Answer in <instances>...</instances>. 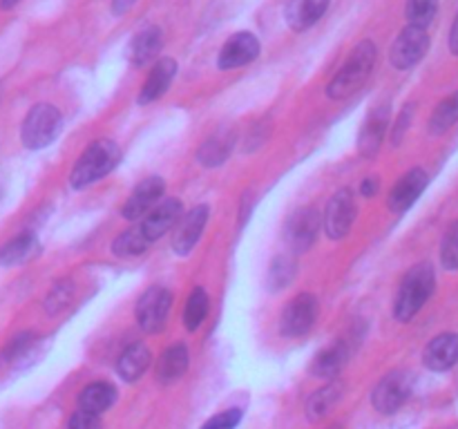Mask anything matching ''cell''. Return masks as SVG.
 <instances>
[{"label":"cell","mask_w":458,"mask_h":429,"mask_svg":"<svg viewBox=\"0 0 458 429\" xmlns=\"http://www.w3.org/2000/svg\"><path fill=\"white\" fill-rule=\"evenodd\" d=\"M121 161V150L114 141L110 139H98V141L89 143L81 156L76 159L74 168L70 172V183L76 190L92 186V183L101 181L103 177L116 168Z\"/></svg>","instance_id":"cell-1"},{"label":"cell","mask_w":458,"mask_h":429,"mask_svg":"<svg viewBox=\"0 0 458 429\" xmlns=\"http://www.w3.org/2000/svg\"><path fill=\"white\" fill-rule=\"evenodd\" d=\"M376 56H378V49H376V45L371 40L358 43L353 47V52L349 54L347 63L340 67L338 74L327 85V97L335 98V101H343V98L358 92L367 83V79H369L371 70L376 65Z\"/></svg>","instance_id":"cell-2"},{"label":"cell","mask_w":458,"mask_h":429,"mask_svg":"<svg viewBox=\"0 0 458 429\" xmlns=\"http://www.w3.org/2000/svg\"><path fill=\"white\" fill-rule=\"evenodd\" d=\"M434 286H437V273L434 266L428 262H420L407 271L403 277L401 289L396 293V302H394V315L398 322H410L420 308L428 304L432 298Z\"/></svg>","instance_id":"cell-3"},{"label":"cell","mask_w":458,"mask_h":429,"mask_svg":"<svg viewBox=\"0 0 458 429\" xmlns=\"http://www.w3.org/2000/svg\"><path fill=\"white\" fill-rule=\"evenodd\" d=\"M61 132V112L49 103H38L27 112L21 128V139L30 150L49 146Z\"/></svg>","instance_id":"cell-4"},{"label":"cell","mask_w":458,"mask_h":429,"mask_svg":"<svg viewBox=\"0 0 458 429\" xmlns=\"http://www.w3.org/2000/svg\"><path fill=\"white\" fill-rule=\"evenodd\" d=\"M411 389H414V380L407 371H392L376 384L371 402H374L376 411H380L383 416H392L410 400Z\"/></svg>","instance_id":"cell-5"},{"label":"cell","mask_w":458,"mask_h":429,"mask_svg":"<svg viewBox=\"0 0 458 429\" xmlns=\"http://www.w3.org/2000/svg\"><path fill=\"white\" fill-rule=\"evenodd\" d=\"M170 307H173V293L164 286H150L146 293L139 298L137 302V315L139 326H141L146 333H157V331L164 329L165 320H168Z\"/></svg>","instance_id":"cell-6"},{"label":"cell","mask_w":458,"mask_h":429,"mask_svg":"<svg viewBox=\"0 0 458 429\" xmlns=\"http://www.w3.org/2000/svg\"><path fill=\"white\" fill-rule=\"evenodd\" d=\"M429 49V36L428 29H420V27L407 25L405 29L398 34V38L394 40L392 49H389V61L396 70H410V67L419 65L425 58Z\"/></svg>","instance_id":"cell-7"},{"label":"cell","mask_w":458,"mask_h":429,"mask_svg":"<svg viewBox=\"0 0 458 429\" xmlns=\"http://www.w3.org/2000/svg\"><path fill=\"white\" fill-rule=\"evenodd\" d=\"M318 299L311 293H300L284 307L280 317V331L286 338H300L316 324Z\"/></svg>","instance_id":"cell-8"},{"label":"cell","mask_w":458,"mask_h":429,"mask_svg":"<svg viewBox=\"0 0 458 429\" xmlns=\"http://www.w3.org/2000/svg\"><path fill=\"white\" fill-rule=\"evenodd\" d=\"M356 219V197L352 188H340L325 210V231L331 240H343Z\"/></svg>","instance_id":"cell-9"},{"label":"cell","mask_w":458,"mask_h":429,"mask_svg":"<svg viewBox=\"0 0 458 429\" xmlns=\"http://www.w3.org/2000/svg\"><path fill=\"white\" fill-rule=\"evenodd\" d=\"M320 232V213L313 206L295 210L286 223V241L295 253H307L318 240Z\"/></svg>","instance_id":"cell-10"},{"label":"cell","mask_w":458,"mask_h":429,"mask_svg":"<svg viewBox=\"0 0 458 429\" xmlns=\"http://www.w3.org/2000/svg\"><path fill=\"white\" fill-rule=\"evenodd\" d=\"M165 190V183L161 177H148L130 192L128 201L121 208V214H123L128 222H137V219H143L157 204L161 201Z\"/></svg>","instance_id":"cell-11"},{"label":"cell","mask_w":458,"mask_h":429,"mask_svg":"<svg viewBox=\"0 0 458 429\" xmlns=\"http://www.w3.org/2000/svg\"><path fill=\"white\" fill-rule=\"evenodd\" d=\"M428 181L429 177L423 168H411L410 172L403 174L394 183L392 192H389V210H394V213H405V210H410L419 201V197L423 195V190L428 188Z\"/></svg>","instance_id":"cell-12"},{"label":"cell","mask_w":458,"mask_h":429,"mask_svg":"<svg viewBox=\"0 0 458 429\" xmlns=\"http://www.w3.org/2000/svg\"><path fill=\"white\" fill-rule=\"evenodd\" d=\"M210 208L206 204L195 206L191 213L183 214L179 219V226L174 228L173 237V250L177 255H188L197 246V241L201 240V232H204L206 223H208Z\"/></svg>","instance_id":"cell-13"},{"label":"cell","mask_w":458,"mask_h":429,"mask_svg":"<svg viewBox=\"0 0 458 429\" xmlns=\"http://www.w3.org/2000/svg\"><path fill=\"white\" fill-rule=\"evenodd\" d=\"M259 56V40L249 31H240L233 38L224 43L222 52H219L217 65L219 70H235V67H244L253 63Z\"/></svg>","instance_id":"cell-14"},{"label":"cell","mask_w":458,"mask_h":429,"mask_svg":"<svg viewBox=\"0 0 458 429\" xmlns=\"http://www.w3.org/2000/svg\"><path fill=\"white\" fill-rule=\"evenodd\" d=\"M389 130V107L380 105L367 116V121L362 123L360 134H358V152L367 159L378 155V150L383 147L385 137H387Z\"/></svg>","instance_id":"cell-15"},{"label":"cell","mask_w":458,"mask_h":429,"mask_svg":"<svg viewBox=\"0 0 458 429\" xmlns=\"http://www.w3.org/2000/svg\"><path fill=\"white\" fill-rule=\"evenodd\" d=\"M179 219H182V201L164 199L141 219L139 226H141L143 235H146L152 244V241H157L159 237H164L165 232L173 231L174 223H177Z\"/></svg>","instance_id":"cell-16"},{"label":"cell","mask_w":458,"mask_h":429,"mask_svg":"<svg viewBox=\"0 0 458 429\" xmlns=\"http://www.w3.org/2000/svg\"><path fill=\"white\" fill-rule=\"evenodd\" d=\"M174 76H177V61L174 58H159L148 74L141 92H139V103L148 105V103H155L157 98L164 97L173 85Z\"/></svg>","instance_id":"cell-17"},{"label":"cell","mask_w":458,"mask_h":429,"mask_svg":"<svg viewBox=\"0 0 458 429\" xmlns=\"http://www.w3.org/2000/svg\"><path fill=\"white\" fill-rule=\"evenodd\" d=\"M423 362L429 371H450L458 365V333H441L423 351Z\"/></svg>","instance_id":"cell-18"},{"label":"cell","mask_w":458,"mask_h":429,"mask_svg":"<svg viewBox=\"0 0 458 429\" xmlns=\"http://www.w3.org/2000/svg\"><path fill=\"white\" fill-rule=\"evenodd\" d=\"M331 0H289L284 18L293 31H304L316 25L329 9Z\"/></svg>","instance_id":"cell-19"},{"label":"cell","mask_w":458,"mask_h":429,"mask_svg":"<svg viewBox=\"0 0 458 429\" xmlns=\"http://www.w3.org/2000/svg\"><path fill=\"white\" fill-rule=\"evenodd\" d=\"M164 49V34L159 27H148V29L139 31L130 43V63L134 67H143L148 63L157 61L159 52Z\"/></svg>","instance_id":"cell-20"},{"label":"cell","mask_w":458,"mask_h":429,"mask_svg":"<svg viewBox=\"0 0 458 429\" xmlns=\"http://www.w3.org/2000/svg\"><path fill=\"white\" fill-rule=\"evenodd\" d=\"M152 353L146 344L134 342L125 349L119 356V362H116V374L125 380V383H137L146 369L150 366Z\"/></svg>","instance_id":"cell-21"},{"label":"cell","mask_w":458,"mask_h":429,"mask_svg":"<svg viewBox=\"0 0 458 429\" xmlns=\"http://www.w3.org/2000/svg\"><path fill=\"white\" fill-rule=\"evenodd\" d=\"M188 362H191L188 349L183 344H173L161 353L159 362H157V380L161 384L177 383L188 371Z\"/></svg>","instance_id":"cell-22"},{"label":"cell","mask_w":458,"mask_h":429,"mask_svg":"<svg viewBox=\"0 0 458 429\" xmlns=\"http://www.w3.org/2000/svg\"><path fill=\"white\" fill-rule=\"evenodd\" d=\"M347 358H349V344L335 342L313 358L309 371H311V375H316V378H325V380L335 378V375L340 374V369L344 366V362H347Z\"/></svg>","instance_id":"cell-23"},{"label":"cell","mask_w":458,"mask_h":429,"mask_svg":"<svg viewBox=\"0 0 458 429\" xmlns=\"http://www.w3.org/2000/svg\"><path fill=\"white\" fill-rule=\"evenodd\" d=\"M114 400H116V389L112 387L110 383L98 380V383L88 384V387L79 393V409L101 416L103 411H107L112 405H114Z\"/></svg>","instance_id":"cell-24"},{"label":"cell","mask_w":458,"mask_h":429,"mask_svg":"<svg viewBox=\"0 0 458 429\" xmlns=\"http://www.w3.org/2000/svg\"><path fill=\"white\" fill-rule=\"evenodd\" d=\"M38 253V240L34 232H21L12 237L7 244L0 246V264L3 266H16V264L27 262Z\"/></svg>","instance_id":"cell-25"},{"label":"cell","mask_w":458,"mask_h":429,"mask_svg":"<svg viewBox=\"0 0 458 429\" xmlns=\"http://www.w3.org/2000/svg\"><path fill=\"white\" fill-rule=\"evenodd\" d=\"M233 146H235V134L217 132L199 147V155H197V159H199V164L206 165V168H215V165H222L224 161L228 159Z\"/></svg>","instance_id":"cell-26"},{"label":"cell","mask_w":458,"mask_h":429,"mask_svg":"<svg viewBox=\"0 0 458 429\" xmlns=\"http://www.w3.org/2000/svg\"><path fill=\"white\" fill-rule=\"evenodd\" d=\"M343 383H329L327 387L318 389L316 393H311V398H309L307 402V416L309 420H320L325 418L327 414L331 411V407H335L340 402V398H343Z\"/></svg>","instance_id":"cell-27"},{"label":"cell","mask_w":458,"mask_h":429,"mask_svg":"<svg viewBox=\"0 0 458 429\" xmlns=\"http://www.w3.org/2000/svg\"><path fill=\"white\" fill-rule=\"evenodd\" d=\"M458 123V92L443 98L437 105V110L429 116V132L434 137H441L447 130H452Z\"/></svg>","instance_id":"cell-28"},{"label":"cell","mask_w":458,"mask_h":429,"mask_svg":"<svg viewBox=\"0 0 458 429\" xmlns=\"http://www.w3.org/2000/svg\"><path fill=\"white\" fill-rule=\"evenodd\" d=\"M36 344V333L34 331H21L13 338H9V342L0 349V369L4 366H13L27 356V353L34 349Z\"/></svg>","instance_id":"cell-29"},{"label":"cell","mask_w":458,"mask_h":429,"mask_svg":"<svg viewBox=\"0 0 458 429\" xmlns=\"http://www.w3.org/2000/svg\"><path fill=\"white\" fill-rule=\"evenodd\" d=\"M210 308V298L201 286H195L192 293L188 295L186 308H183V324L188 331H197L201 326V322L206 320Z\"/></svg>","instance_id":"cell-30"},{"label":"cell","mask_w":458,"mask_h":429,"mask_svg":"<svg viewBox=\"0 0 458 429\" xmlns=\"http://www.w3.org/2000/svg\"><path fill=\"white\" fill-rule=\"evenodd\" d=\"M150 246V240L143 235L141 226H134L130 231L121 232L114 241H112V250L119 257H137V255H143Z\"/></svg>","instance_id":"cell-31"},{"label":"cell","mask_w":458,"mask_h":429,"mask_svg":"<svg viewBox=\"0 0 458 429\" xmlns=\"http://www.w3.org/2000/svg\"><path fill=\"white\" fill-rule=\"evenodd\" d=\"M437 12L438 0H407L405 16L411 27L428 29V25H432V21L437 18Z\"/></svg>","instance_id":"cell-32"},{"label":"cell","mask_w":458,"mask_h":429,"mask_svg":"<svg viewBox=\"0 0 458 429\" xmlns=\"http://www.w3.org/2000/svg\"><path fill=\"white\" fill-rule=\"evenodd\" d=\"M295 277V262L291 255H280L273 259L271 268H268V286L271 290H280L289 286Z\"/></svg>","instance_id":"cell-33"},{"label":"cell","mask_w":458,"mask_h":429,"mask_svg":"<svg viewBox=\"0 0 458 429\" xmlns=\"http://www.w3.org/2000/svg\"><path fill=\"white\" fill-rule=\"evenodd\" d=\"M72 295H74V284H72L70 280L56 282V284L49 289L47 298H45V311H47L49 315H56L58 311H63V308L72 302Z\"/></svg>","instance_id":"cell-34"},{"label":"cell","mask_w":458,"mask_h":429,"mask_svg":"<svg viewBox=\"0 0 458 429\" xmlns=\"http://www.w3.org/2000/svg\"><path fill=\"white\" fill-rule=\"evenodd\" d=\"M441 264L447 271H458V222L452 223L443 237Z\"/></svg>","instance_id":"cell-35"},{"label":"cell","mask_w":458,"mask_h":429,"mask_svg":"<svg viewBox=\"0 0 458 429\" xmlns=\"http://www.w3.org/2000/svg\"><path fill=\"white\" fill-rule=\"evenodd\" d=\"M242 420V411L240 409H226L222 414L213 416L210 420H206L204 427L201 429H235Z\"/></svg>","instance_id":"cell-36"},{"label":"cell","mask_w":458,"mask_h":429,"mask_svg":"<svg viewBox=\"0 0 458 429\" xmlns=\"http://www.w3.org/2000/svg\"><path fill=\"white\" fill-rule=\"evenodd\" d=\"M67 429H101V416L79 409L67 420Z\"/></svg>","instance_id":"cell-37"},{"label":"cell","mask_w":458,"mask_h":429,"mask_svg":"<svg viewBox=\"0 0 458 429\" xmlns=\"http://www.w3.org/2000/svg\"><path fill=\"white\" fill-rule=\"evenodd\" d=\"M411 112H414V110H411V105H405V110H403V112H401V116H398L396 128H394V132H392V141H394V146H401L403 137H405L407 128H410Z\"/></svg>","instance_id":"cell-38"},{"label":"cell","mask_w":458,"mask_h":429,"mask_svg":"<svg viewBox=\"0 0 458 429\" xmlns=\"http://www.w3.org/2000/svg\"><path fill=\"white\" fill-rule=\"evenodd\" d=\"M362 197H374L378 192V179L376 177H367L360 186Z\"/></svg>","instance_id":"cell-39"},{"label":"cell","mask_w":458,"mask_h":429,"mask_svg":"<svg viewBox=\"0 0 458 429\" xmlns=\"http://www.w3.org/2000/svg\"><path fill=\"white\" fill-rule=\"evenodd\" d=\"M134 3H137V0H112V12H114L116 16H123L125 12L132 9Z\"/></svg>","instance_id":"cell-40"},{"label":"cell","mask_w":458,"mask_h":429,"mask_svg":"<svg viewBox=\"0 0 458 429\" xmlns=\"http://www.w3.org/2000/svg\"><path fill=\"white\" fill-rule=\"evenodd\" d=\"M450 52L454 54V56H458V12L450 29Z\"/></svg>","instance_id":"cell-41"},{"label":"cell","mask_w":458,"mask_h":429,"mask_svg":"<svg viewBox=\"0 0 458 429\" xmlns=\"http://www.w3.org/2000/svg\"><path fill=\"white\" fill-rule=\"evenodd\" d=\"M21 0H0V9H13Z\"/></svg>","instance_id":"cell-42"}]
</instances>
